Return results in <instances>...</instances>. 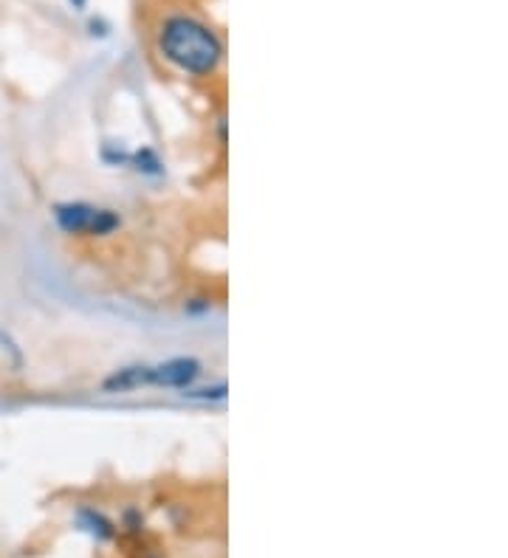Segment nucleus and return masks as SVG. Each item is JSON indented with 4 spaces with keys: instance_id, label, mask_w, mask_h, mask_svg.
I'll list each match as a JSON object with an SVG mask.
<instances>
[{
    "instance_id": "1",
    "label": "nucleus",
    "mask_w": 508,
    "mask_h": 558,
    "mask_svg": "<svg viewBox=\"0 0 508 558\" xmlns=\"http://www.w3.org/2000/svg\"><path fill=\"white\" fill-rule=\"evenodd\" d=\"M159 48L175 68L207 77L218 68L223 57V46L218 34L204 26L201 20L187 15H175L164 20L159 34Z\"/></svg>"
},
{
    "instance_id": "2",
    "label": "nucleus",
    "mask_w": 508,
    "mask_h": 558,
    "mask_svg": "<svg viewBox=\"0 0 508 558\" xmlns=\"http://www.w3.org/2000/svg\"><path fill=\"white\" fill-rule=\"evenodd\" d=\"M54 217L68 234H108L119 226V217L111 209H96L88 203H60Z\"/></svg>"
},
{
    "instance_id": "3",
    "label": "nucleus",
    "mask_w": 508,
    "mask_h": 558,
    "mask_svg": "<svg viewBox=\"0 0 508 558\" xmlns=\"http://www.w3.org/2000/svg\"><path fill=\"white\" fill-rule=\"evenodd\" d=\"M201 364L195 358H173L167 364L150 367V384L159 387H190L192 381L198 378Z\"/></svg>"
},
{
    "instance_id": "4",
    "label": "nucleus",
    "mask_w": 508,
    "mask_h": 558,
    "mask_svg": "<svg viewBox=\"0 0 508 558\" xmlns=\"http://www.w3.org/2000/svg\"><path fill=\"white\" fill-rule=\"evenodd\" d=\"M142 384H150V367H125V370L113 372L105 381L108 392H125V389H136Z\"/></svg>"
},
{
    "instance_id": "5",
    "label": "nucleus",
    "mask_w": 508,
    "mask_h": 558,
    "mask_svg": "<svg viewBox=\"0 0 508 558\" xmlns=\"http://www.w3.org/2000/svg\"><path fill=\"white\" fill-rule=\"evenodd\" d=\"M80 522L85 525V530H91V533H96L99 539H108L111 536L113 530H111V525L99 516V513H94V511H80Z\"/></svg>"
},
{
    "instance_id": "6",
    "label": "nucleus",
    "mask_w": 508,
    "mask_h": 558,
    "mask_svg": "<svg viewBox=\"0 0 508 558\" xmlns=\"http://www.w3.org/2000/svg\"><path fill=\"white\" fill-rule=\"evenodd\" d=\"M85 3H88V0H71V6H74V9H85Z\"/></svg>"
}]
</instances>
